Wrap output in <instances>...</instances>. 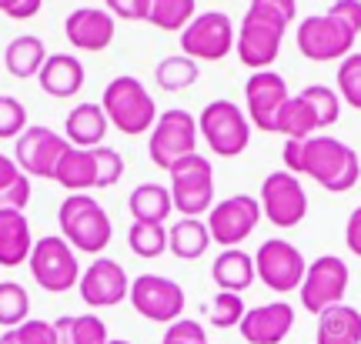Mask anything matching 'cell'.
<instances>
[{
	"label": "cell",
	"instance_id": "6da1fadb",
	"mask_svg": "<svg viewBox=\"0 0 361 344\" xmlns=\"http://www.w3.org/2000/svg\"><path fill=\"white\" fill-rule=\"evenodd\" d=\"M281 161L288 174H295V178L305 174L331 194L351 191L361 178L358 151L348 147L345 140L328 137V134H314V137L305 140H284Z\"/></svg>",
	"mask_w": 361,
	"mask_h": 344
},
{
	"label": "cell",
	"instance_id": "7a4b0ae2",
	"mask_svg": "<svg viewBox=\"0 0 361 344\" xmlns=\"http://www.w3.org/2000/svg\"><path fill=\"white\" fill-rule=\"evenodd\" d=\"M298 17V0H251L238 37H234V54L238 61L251 70H271V64L281 54L284 30Z\"/></svg>",
	"mask_w": 361,
	"mask_h": 344
},
{
	"label": "cell",
	"instance_id": "3957f363",
	"mask_svg": "<svg viewBox=\"0 0 361 344\" xmlns=\"http://www.w3.org/2000/svg\"><path fill=\"white\" fill-rule=\"evenodd\" d=\"M57 224H61V238L84 254H101L114 238L111 217L90 194H67L57 207Z\"/></svg>",
	"mask_w": 361,
	"mask_h": 344
},
{
	"label": "cell",
	"instance_id": "277c9868",
	"mask_svg": "<svg viewBox=\"0 0 361 344\" xmlns=\"http://www.w3.org/2000/svg\"><path fill=\"white\" fill-rule=\"evenodd\" d=\"M101 107L107 114V124H114L121 134L128 137H141L154 128L157 121V104L151 97V90L144 87L137 77L121 74L104 87Z\"/></svg>",
	"mask_w": 361,
	"mask_h": 344
},
{
	"label": "cell",
	"instance_id": "5b68a950",
	"mask_svg": "<svg viewBox=\"0 0 361 344\" xmlns=\"http://www.w3.org/2000/svg\"><path fill=\"white\" fill-rule=\"evenodd\" d=\"M171 204L184 217H201L214 207V167L201 154H188L168 167Z\"/></svg>",
	"mask_w": 361,
	"mask_h": 344
},
{
	"label": "cell",
	"instance_id": "8992f818",
	"mask_svg": "<svg viewBox=\"0 0 361 344\" xmlns=\"http://www.w3.org/2000/svg\"><path fill=\"white\" fill-rule=\"evenodd\" d=\"M197 134L207 140V147L218 157H238L251 144V121L234 101L218 97V101L204 104V111L197 117Z\"/></svg>",
	"mask_w": 361,
	"mask_h": 344
},
{
	"label": "cell",
	"instance_id": "52a82bcc",
	"mask_svg": "<svg viewBox=\"0 0 361 344\" xmlns=\"http://www.w3.org/2000/svg\"><path fill=\"white\" fill-rule=\"evenodd\" d=\"M30 274L37 281V288L51 294H64L71 288H78L80 281V264L74 247L61 238V234H47L34 241V251H30Z\"/></svg>",
	"mask_w": 361,
	"mask_h": 344
},
{
	"label": "cell",
	"instance_id": "ba28073f",
	"mask_svg": "<svg viewBox=\"0 0 361 344\" xmlns=\"http://www.w3.org/2000/svg\"><path fill=\"white\" fill-rule=\"evenodd\" d=\"M355 40H358V34L348 30L341 20H335L331 13L305 17L295 34V44H298V51H301V57H308L314 64L345 61L348 54H355Z\"/></svg>",
	"mask_w": 361,
	"mask_h": 344
},
{
	"label": "cell",
	"instance_id": "9c48e42d",
	"mask_svg": "<svg viewBox=\"0 0 361 344\" xmlns=\"http://www.w3.org/2000/svg\"><path fill=\"white\" fill-rule=\"evenodd\" d=\"M348 281H351V271L338 254L314 257V261L308 264V271H305L301 288H298L301 307L311 311V314H322V311H328V307L345 305Z\"/></svg>",
	"mask_w": 361,
	"mask_h": 344
},
{
	"label": "cell",
	"instance_id": "30bf717a",
	"mask_svg": "<svg viewBox=\"0 0 361 344\" xmlns=\"http://www.w3.org/2000/svg\"><path fill=\"white\" fill-rule=\"evenodd\" d=\"M147 154L161 171H168L174 161L188 157V154H197V117L180 107L157 114L151 140H147Z\"/></svg>",
	"mask_w": 361,
	"mask_h": 344
},
{
	"label": "cell",
	"instance_id": "8fae6325",
	"mask_svg": "<svg viewBox=\"0 0 361 344\" xmlns=\"http://www.w3.org/2000/svg\"><path fill=\"white\" fill-rule=\"evenodd\" d=\"M234 37L238 27L228 13L204 11L180 30V54L191 61H224L234 51Z\"/></svg>",
	"mask_w": 361,
	"mask_h": 344
},
{
	"label": "cell",
	"instance_id": "7c38bea8",
	"mask_svg": "<svg viewBox=\"0 0 361 344\" xmlns=\"http://www.w3.org/2000/svg\"><path fill=\"white\" fill-rule=\"evenodd\" d=\"M305 271H308L305 254L284 238H268L258 247V254H255V274L274 294L298 291L301 281H305Z\"/></svg>",
	"mask_w": 361,
	"mask_h": 344
},
{
	"label": "cell",
	"instance_id": "4fadbf2b",
	"mask_svg": "<svg viewBox=\"0 0 361 344\" xmlns=\"http://www.w3.org/2000/svg\"><path fill=\"white\" fill-rule=\"evenodd\" d=\"M261 221V204L258 197H251V194H231V197H224L218 204L207 211V231H211V241L218 244V247H238V244H245L255 228H258Z\"/></svg>",
	"mask_w": 361,
	"mask_h": 344
},
{
	"label": "cell",
	"instance_id": "5bb4252c",
	"mask_svg": "<svg viewBox=\"0 0 361 344\" xmlns=\"http://www.w3.org/2000/svg\"><path fill=\"white\" fill-rule=\"evenodd\" d=\"M128 301L141 318L154 321V324H174L184 314V305H188L184 288L178 281L161 278V274H141V278L130 281Z\"/></svg>",
	"mask_w": 361,
	"mask_h": 344
},
{
	"label": "cell",
	"instance_id": "9a60e30c",
	"mask_svg": "<svg viewBox=\"0 0 361 344\" xmlns=\"http://www.w3.org/2000/svg\"><path fill=\"white\" fill-rule=\"evenodd\" d=\"M261 217H268L274 228H298L308 214V194L301 188V180L288 171H274L264 178L258 194Z\"/></svg>",
	"mask_w": 361,
	"mask_h": 344
},
{
	"label": "cell",
	"instance_id": "2e32d148",
	"mask_svg": "<svg viewBox=\"0 0 361 344\" xmlns=\"http://www.w3.org/2000/svg\"><path fill=\"white\" fill-rule=\"evenodd\" d=\"M71 147L67 137H61L51 128H27L20 137L13 140V161L24 171L27 178H44L54 180L57 161L64 157V151Z\"/></svg>",
	"mask_w": 361,
	"mask_h": 344
},
{
	"label": "cell",
	"instance_id": "e0dca14e",
	"mask_svg": "<svg viewBox=\"0 0 361 344\" xmlns=\"http://www.w3.org/2000/svg\"><path fill=\"white\" fill-rule=\"evenodd\" d=\"M291 97L288 90V80L274 70H255L245 84V114L251 121V128L264 130V134H274V121H278V111L284 107V101Z\"/></svg>",
	"mask_w": 361,
	"mask_h": 344
},
{
	"label": "cell",
	"instance_id": "ac0fdd59",
	"mask_svg": "<svg viewBox=\"0 0 361 344\" xmlns=\"http://www.w3.org/2000/svg\"><path fill=\"white\" fill-rule=\"evenodd\" d=\"M78 291L87 307H114L130 294V278L117 261L97 257L87 271H80Z\"/></svg>",
	"mask_w": 361,
	"mask_h": 344
},
{
	"label": "cell",
	"instance_id": "d6986e66",
	"mask_svg": "<svg viewBox=\"0 0 361 344\" xmlns=\"http://www.w3.org/2000/svg\"><path fill=\"white\" fill-rule=\"evenodd\" d=\"M295 328V307L288 301H271L261 307H247L238 331L247 344H281Z\"/></svg>",
	"mask_w": 361,
	"mask_h": 344
},
{
	"label": "cell",
	"instance_id": "ffe728a7",
	"mask_svg": "<svg viewBox=\"0 0 361 344\" xmlns=\"http://www.w3.org/2000/svg\"><path fill=\"white\" fill-rule=\"evenodd\" d=\"M64 37L78 51L101 54L114 40V17L107 11H101V7H78L64 20Z\"/></svg>",
	"mask_w": 361,
	"mask_h": 344
},
{
	"label": "cell",
	"instance_id": "44dd1931",
	"mask_svg": "<svg viewBox=\"0 0 361 344\" xmlns=\"http://www.w3.org/2000/svg\"><path fill=\"white\" fill-rule=\"evenodd\" d=\"M84 64H80L74 54H47V61L40 67V87L44 94H51L57 101H67V97H74L80 87H84Z\"/></svg>",
	"mask_w": 361,
	"mask_h": 344
},
{
	"label": "cell",
	"instance_id": "7402d4cb",
	"mask_svg": "<svg viewBox=\"0 0 361 344\" xmlns=\"http://www.w3.org/2000/svg\"><path fill=\"white\" fill-rule=\"evenodd\" d=\"M34 238L24 211H0V268H20L30 261Z\"/></svg>",
	"mask_w": 361,
	"mask_h": 344
},
{
	"label": "cell",
	"instance_id": "603a6c76",
	"mask_svg": "<svg viewBox=\"0 0 361 344\" xmlns=\"http://www.w3.org/2000/svg\"><path fill=\"white\" fill-rule=\"evenodd\" d=\"M107 114H104L101 104H78L64 121V134L71 147H80V151H94L101 147V140L107 137Z\"/></svg>",
	"mask_w": 361,
	"mask_h": 344
},
{
	"label": "cell",
	"instance_id": "cb8c5ba5",
	"mask_svg": "<svg viewBox=\"0 0 361 344\" xmlns=\"http://www.w3.org/2000/svg\"><path fill=\"white\" fill-rule=\"evenodd\" d=\"M211 278L218 284V291H231L241 294L255 284V257L241 251V247H228L214 257L211 264Z\"/></svg>",
	"mask_w": 361,
	"mask_h": 344
},
{
	"label": "cell",
	"instance_id": "d4e9b609",
	"mask_svg": "<svg viewBox=\"0 0 361 344\" xmlns=\"http://www.w3.org/2000/svg\"><path fill=\"white\" fill-rule=\"evenodd\" d=\"M314 344H361V311L351 305H335L322 311Z\"/></svg>",
	"mask_w": 361,
	"mask_h": 344
},
{
	"label": "cell",
	"instance_id": "484cf974",
	"mask_svg": "<svg viewBox=\"0 0 361 344\" xmlns=\"http://www.w3.org/2000/svg\"><path fill=\"white\" fill-rule=\"evenodd\" d=\"M211 231H207L204 221L197 217H180L168 228V251L178 261H197L204 257V251L211 247Z\"/></svg>",
	"mask_w": 361,
	"mask_h": 344
},
{
	"label": "cell",
	"instance_id": "4316f807",
	"mask_svg": "<svg viewBox=\"0 0 361 344\" xmlns=\"http://www.w3.org/2000/svg\"><path fill=\"white\" fill-rule=\"evenodd\" d=\"M44 61H47V47H44V40L34 37V34L13 37L11 44H7V51H4V67H7V74L17 77V80L37 77Z\"/></svg>",
	"mask_w": 361,
	"mask_h": 344
},
{
	"label": "cell",
	"instance_id": "83f0119b",
	"mask_svg": "<svg viewBox=\"0 0 361 344\" xmlns=\"http://www.w3.org/2000/svg\"><path fill=\"white\" fill-rule=\"evenodd\" d=\"M128 211L134 221H144V224H164L174 211L171 204V188L164 184H137L128 197Z\"/></svg>",
	"mask_w": 361,
	"mask_h": 344
},
{
	"label": "cell",
	"instance_id": "f1b7e54d",
	"mask_svg": "<svg viewBox=\"0 0 361 344\" xmlns=\"http://www.w3.org/2000/svg\"><path fill=\"white\" fill-rule=\"evenodd\" d=\"M54 180L71 194L90 191L97 188V178H94V151H80V147H67L64 157L57 161V171H54Z\"/></svg>",
	"mask_w": 361,
	"mask_h": 344
},
{
	"label": "cell",
	"instance_id": "f546056e",
	"mask_svg": "<svg viewBox=\"0 0 361 344\" xmlns=\"http://www.w3.org/2000/svg\"><path fill=\"white\" fill-rule=\"evenodd\" d=\"M274 134H281L288 140H305L318 134V121L311 114V107L305 104L301 94H291L284 107L278 111V121H274Z\"/></svg>",
	"mask_w": 361,
	"mask_h": 344
},
{
	"label": "cell",
	"instance_id": "4dcf8cb0",
	"mask_svg": "<svg viewBox=\"0 0 361 344\" xmlns=\"http://www.w3.org/2000/svg\"><path fill=\"white\" fill-rule=\"evenodd\" d=\"M61 344H107V324L97 314H64L54 321Z\"/></svg>",
	"mask_w": 361,
	"mask_h": 344
},
{
	"label": "cell",
	"instance_id": "1f68e13d",
	"mask_svg": "<svg viewBox=\"0 0 361 344\" xmlns=\"http://www.w3.org/2000/svg\"><path fill=\"white\" fill-rule=\"evenodd\" d=\"M194 17H197V0H147V24L164 34H180Z\"/></svg>",
	"mask_w": 361,
	"mask_h": 344
},
{
	"label": "cell",
	"instance_id": "d6a6232c",
	"mask_svg": "<svg viewBox=\"0 0 361 344\" xmlns=\"http://www.w3.org/2000/svg\"><path fill=\"white\" fill-rule=\"evenodd\" d=\"M154 80H157V87L171 90V94L174 90H188L197 80V61L184 57V54H171V57H164L154 67Z\"/></svg>",
	"mask_w": 361,
	"mask_h": 344
},
{
	"label": "cell",
	"instance_id": "836d02e7",
	"mask_svg": "<svg viewBox=\"0 0 361 344\" xmlns=\"http://www.w3.org/2000/svg\"><path fill=\"white\" fill-rule=\"evenodd\" d=\"M30 318V294L17 281H0V328H17Z\"/></svg>",
	"mask_w": 361,
	"mask_h": 344
},
{
	"label": "cell",
	"instance_id": "e575fe53",
	"mask_svg": "<svg viewBox=\"0 0 361 344\" xmlns=\"http://www.w3.org/2000/svg\"><path fill=\"white\" fill-rule=\"evenodd\" d=\"M128 244L130 251L144 261H154L168 251V228L164 224H144V221H134L128 231Z\"/></svg>",
	"mask_w": 361,
	"mask_h": 344
},
{
	"label": "cell",
	"instance_id": "d590c367",
	"mask_svg": "<svg viewBox=\"0 0 361 344\" xmlns=\"http://www.w3.org/2000/svg\"><path fill=\"white\" fill-rule=\"evenodd\" d=\"M301 97H305V104L311 107V114H314V121H318V130L338 124V117H341V97H338L335 87L311 84V87L301 90Z\"/></svg>",
	"mask_w": 361,
	"mask_h": 344
},
{
	"label": "cell",
	"instance_id": "8d00e7d4",
	"mask_svg": "<svg viewBox=\"0 0 361 344\" xmlns=\"http://www.w3.org/2000/svg\"><path fill=\"white\" fill-rule=\"evenodd\" d=\"M245 314H247V307L241 301V294H231V291H218L211 297V305H207L211 328H238L245 321Z\"/></svg>",
	"mask_w": 361,
	"mask_h": 344
},
{
	"label": "cell",
	"instance_id": "74e56055",
	"mask_svg": "<svg viewBox=\"0 0 361 344\" xmlns=\"http://www.w3.org/2000/svg\"><path fill=\"white\" fill-rule=\"evenodd\" d=\"M0 344H61V341H57V331H54V321L27 318L24 324L4 331Z\"/></svg>",
	"mask_w": 361,
	"mask_h": 344
},
{
	"label": "cell",
	"instance_id": "f35d334b",
	"mask_svg": "<svg viewBox=\"0 0 361 344\" xmlns=\"http://www.w3.org/2000/svg\"><path fill=\"white\" fill-rule=\"evenodd\" d=\"M338 97L355 111H361V54H348L338 64Z\"/></svg>",
	"mask_w": 361,
	"mask_h": 344
},
{
	"label": "cell",
	"instance_id": "ab89813d",
	"mask_svg": "<svg viewBox=\"0 0 361 344\" xmlns=\"http://www.w3.org/2000/svg\"><path fill=\"white\" fill-rule=\"evenodd\" d=\"M124 174V157L114 151V147H94V178H97V188H114Z\"/></svg>",
	"mask_w": 361,
	"mask_h": 344
},
{
	"label": "cell",
	"instance_id": "60d3db41",
	"mask_svg": "<svg viewBox=\"0 0 361 344\" xmlns=\"http://www.w3.org/2000/svg\"><path fill=\"white\" fill-rule=\"evenodd\" d=\"M27 130V107L11 94H0V140L20 137Z\"/></svg>",
	"mask_w": 361,
	"mask_h": 344
},
{
	"label": "cell",
	"instance_id": "b9f144b4",
	"mask_svg": "<svg viewBox=\"0 0 361 344\" xmlns=\"http://www.w3.org/2000/svg\"><path fill=\"white\" fill-rule=\"evenodd\" d=\"M161 344H207V331L191 318H178L168 324V331L161 338Z\"/></svg>",
	"mask_w": 361,
	"mask_h": 344
},
{
	"label": "cell",
	"instance_id": "7bdbcfd3",
	"mask_svg": "<svg viewBox=\"0 0 361 344\" xmlns=\"http://www.w3.org/2000/svg\"><path fill=\"white\" fill-rule=\"evenodd\" d=\"M27 204H30V178L20 174L11 188L0 191V211H24Z\"/></svg>",
	"mask_w": 361,
	"mask_h": 344
},
{
	"label": "cell",
	"instance_id": "ee69618b",
	"mask_svg": "<svg viewBox=\"0 0 361 344\" xmlns=\"http://www.w3.org/2000/svg\"><path fill=\"white\" fill-rule=\"evenodd\" d=\"M114 20H147V0H104Z\"/></svg>",
	"mask_w": 361,
	"mask_h": 344
},
{
	"label": "cell",
	"instance_id": "f6af8a7d",
	"mask_svg": "<svg viewBox=\"0 0 361 344\" xmlns=\"http://www.w3.org/2000/svg\"><path fill=\"white\" fill-rule=\"evenodd\" d=\"M328 13H331L335 20H341L348 30L361 34V0H335V4L328 7Z\"/></svg>",
	"mask_w": 361,
	"mask_h": 344
},
{
	"label": "cell",
	"instance_id": "bcb514c9",
	"mask_svg": "<svg viewBox=\"0 0 361 344\" xmlns=\"http://www.w3.org/2000/svg\"><path fill=\"white\" fill-rule=\"evenodd\" d=\"M40 4H44V0H7L4 13H7L11 20H30V17L40 13Z\"/></svg>",
	"mask_w": 361,
	"mask_h": 344
},
{
	"label": "cell",
	"instance_id": "7dc6e473",
	"mask_svg": "<svg viewBox=\"0 0 361 344\" xmlns=\"http://www.w3.org/2000/svg\"><path fill=\"white\" fill-rule=\"evenodd\" d=\"M345 244H348V251L355 257H361V207H355L348 217V224H345Z\"/></svg>",
	"mask_w": 361,
	"mask_h": 344
},
{
	"label": "cell",
	"instance_id": "c3c4849f",
	"mask_svg": "<svg viewBox=\"0 0 361 344\" xmlns=\"http://www.w3.org/2000/svg\"><path fill=\"white\" fill-rule=\"evenodd\" d=\"M20 174H24V171L17 167V161H13V157H7V154H0V191H4V188H11Z\"/></svg>",
	"mask_w": 361,
	"mask_h": 344
},
{
	"label": "cell",
	"instance_id": "681fc988",
	"mask_svg": "<svg viewBox=\"0 0 361 344\" xmlns=\"http://www.w3.org/2000/svg\"><path fill=\"white\" fill-rule=\"evenodd\" d=\"M4 7H7V0H0V13H4Z\"/></svg>",
	"mask_w": 361,
	"mask_h": 344
},
{
	"label": "cell",
	"instance_id": "f907efd6",
	"mask_svg": "<svg viewBox=\"0 0 361 344\" xmlns=\"http://www.w3.org/2000/svg\"><path fill=\"white\" fill-rule=\"evenodd\" d=\"M107 344H130V341H107Z\"/></svg>",
	"mask_w": 361,
	"mask_h": 344
},
{
	"label": "cell",
	"instance_id": "816d5d0a",
	"mask_svg": "<svg viewBox=\"0 0 361 344\" xmlns=\"http://www.w3.org/2000/svg\"><path fill=\"white\" fill-rule=\"evenodd\" d=\"M358 157H361V154H358Z\"/></svg>",
	"mask_w": 361,
	"mask_h": 344
}]
</instances>
